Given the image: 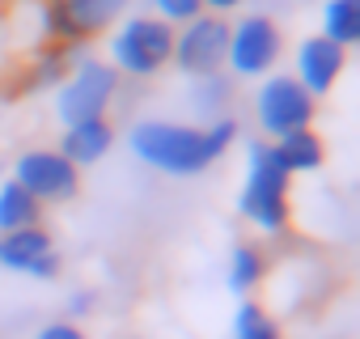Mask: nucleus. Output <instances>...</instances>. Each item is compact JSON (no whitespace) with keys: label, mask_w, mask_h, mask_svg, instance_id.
<instances>
[{"label":"nucleus","mask_w":360,"mask_h":339,"mask_svg":"<svg viewBox=\"0 0 360 339\" xmlns=\"http://www.w3.org/2000/svg\"><path fill=\"white\" fill-rule=\"evenodd\" d=\"M242 123L233 115H221L204 127H191V123H174V119H140L131 123L127 132V148L161 170V174H174V179H195L204 170H212L238 140Z\"/></svg>","instance_id":"f257e3e1"},{"label":"nucleus","mask_w":360,"mask_h":339,"mask_svg":"<svg viewBox=\"0 0 360 339\" xmlns=\"http://www.w3.org/2000/svg\"><path fill=\"white\" fill-rule=\"evenodd\" d=\"M288 187H292V174H288V165L280 161L276 144L255 136L246 144V183L238 191V212L259 234H271L276 238V234L288 229V217H292Z\"/></svg>","instance_id":"f03ea898"},{"label":"nucleus","mask_w":360,"mask_h":339,"mask_svg":"<svg viewBox=\"0 0 360 339\" xmlns=\"http://www.w3.org/2000/svg\"><path fill=\"white\" fill-rule=\"evenodd\" d=\"M174 56V26L153 13H131L110 34V68L123 77H157Z\"/></svg>","instance_id":"7ed1b4c3"},{"label":"nucleus","mask_w":360,"mask_h":339,"mask_svg":"<svg viewBox=\"0 0 360 339\" xmlns=\"http://www.w3.org/2000/svg\"><path fill=\"white\" fill-rule=\"evenodd\" d=\"M115 94H119V72L106 60L81 56L72 64V72L64 77V85L56 89V119L64 127L89 123V119H106Z\"/></svg>","instance_id":"20e7f679"},{"label":"nucleus","mask_w":360,"mask_h":339,"mask_svg":"<svg viewBox=\"0 0 360 339\" xmlns=\"http://www.w3.org/2000/svg\"><path fill=\"white\" fill-rule=\"evenodd\" d=\"M127 9L131 0H43V39L56 47H81L123 22Z\"/></svg>","instance_id":"39448f33"},{"label":"nucleus","mask_w":360,"mask_h":339,"mask_svg":"<svg viewBox=\"0 0 360 339\" xmlns=\"http://www.w3.org/2000/svg\"><path fill=\"white\" fill-rule=\"evenodd\" d=\"M314 115H318V102L301 89V81L292 72H271L255 94V119H259L267 140L314 127Z\"/></svg>","instance_id":"423d86ee"},{"label":"nucleus","mask_w":360,"mask_h":339,"mask_svg":"<svg viewBox=\"0 0 360 339\" xmlns=\"http://www.w3.org/2000/svg\"><path fill=\"white\" fill-rule=\"evenodd\" d=\"M225 51H229V18L200 13L195 22L174 30V56H169V64L195 81V77L225 72Z\"/></svg>","instance_id":"0eeeda50"},{"label":"nucleus","mask_w":360,"mask_h":339,"mask_svg":"<svg viewBox=\"0 0 360 339\" xmlns=\"http://www.w3.org/2000/svg\"><path fill=\"white\" fill-rule=\"evenodd\" d=\"M280 56H284V34L267 13H250L242 22H229L225 64L233 77H267Z\"/></svg>","instance_id":"6e6552de"},{"label":"nucleus","mask_w":360,"mask_h":339,"mask_svg":"<svg viewBox=\"0 0 360 339\" xmlns=\"http://www.w3.org/2000/svg\"><path fill=\"white\" fill-rule=\"evenodd\" d=\"M13 183L39 204H68L81 191V170L60 157V148H26L13 161Z\"/></svg>","instance_id":"1a4fd4ad"},{"label":"nucleus","mask_w":360,"mask_h":339,"mask_svg":"<svg viewBox=\"0 0 360 339\" xmlns=\"http://www.w3.org/2000/svg\"><path fill=\"white\" fill-rule=\"evenodd\" d=\"M0 267L30 276V280H56L64 263H60V250H56L51 234L43 225H30V229L0 234Z\"/></svg>","instance_id":"9d476101"},{"label":"nucleus","mask_w":360,"mask_h":339,"mask_svg":"<svg viewBox=\"0 0 360 339\" xmlns=\"http://www.w3.org/2000/svg\"><path fill=\"white\" fill-rule=\"evenodd\" d=\"M343 68H347V51L339 47V43H330V39H322V34H309V39H301V47H297V81H301V89L318 102V98H326L335 85H339V77H343Z\"/></svg>","instance_id":"9b49d317"},{"label":"nucleus","mask_w":360,"mask_h":339,"mask_svg":"<svg viewBox=\"0 0 360 339\" xmlns=\"http://www.w3.org/2000/svg\"><path fill=\"white\" fill-rule=\"evenodd\" d=\"M110 144H115L110 119H89V123L64 127V136H60V157H68L77 170H85V165H98V161L110 153Z\"/></svg>","instance_id":"f8f14e48"},{"label":"nucleus","mask_w":360,"mask_h":339,"mask_svg":"<svg viewBox=\"0 0 360 339\" xmlns=\"http://www.w3.org/2000/svg\"><path fill=\"white\" fill-rule=\"evenodd\" d=\"M271 144H276L280 161L288 165V174H314V170H322V161H326V144H322V136L314 127L288 132V136H280Z\"/></svg>","instance_id":"ddd939ff"},{"label":"nucleus","mask_w":360,"mask_h":339,"mask_svg":"<svg viewBox=\"0 0 360 339\" xmlns=\"http://www.w3.org/2000/svg\"><path fill=\"white\" fill-rule=\"evenodd\" d=\"M263 276H267V255H263L255 242H238V246L229 250V267H225V284H229V293L250 297V293L263 284Z\"/></svg>","instance_id":"4468645a"},{"label":"nucleus","mask_w":360,"mask_h":339,"mask_svg":"<svg viewBox=\"0 0 360 339\" xmlns=\"http://www.w3.org/2000/svg\"><path fill=\"white\" fill-rule=\"evenodd\" d=\"M30 225H43V204L30 191H22L13 179L0 183V234L30 229Z\"/></svg>","instance_id":"2eb2a0df"},{"label":"nucleus","mask_w":360,"mask_h":339,"mask_svg":"<svg viewBox=\"0 0 360 339\" xmlns=\"http://www.w3.org/2000/svg\"><path fill=\"white\" fill-rule=\"evenodd\" d=\"M77 60H81V56H77V47H47L43 56H34V64H30V72H26V94L60 89Z\"/></svg>","instance_id":"dca6fc26"},{"label":"nucleus","mask_w":360,"mask_h":339,"mask_svg":"<svg viewBox=\"0 0 360 339\" xmlns=\"http://www.w3.org/2000/svg\"><path fill=\"white\" fill-rule=\"evenodd\" d=\"M322 39L339 43L343 51L360 43V0H326L322 5Z\"/></svg>","instance_id":"f3484780"},{"label":"nucleus","mask_w":360,"mask_h":339,"mask_svg":"<svg viewBox=\"0 0 360 339\" xmlns=\"http://www.w3.org/2000/svg\"><path fill=\"white\" fill-rule=\"evenodd\" d=\"M233 339H284L280 322L267 314V305L242 297L238 309H233Z\"/></svg>","instance_id":"a211bd4d"},{"label":"nucleus","mask_w":360,"mask_h":339,"mask_svg":"<svg viewBox=\"0 0 360 339\" xmlns=\"http://www.w3.org/2000/svg\"><path fill=\"white\" fill-rule=\"evenodd\" d=\"M229 98H233V81H229L225 72L195 77L191 102H195V115H204L208 123H212V119H221V115H229V110H225V106H229Z\"/></svg>","instance_id":"6ab92c4d"},{"label":"nucleus","mask_w":360,"mask_h":339,"mask_svg":"<svg viewBox=\"0 0 360 339\" xmlns=\"http://www.w3.org/2000/svg\"><path fill=\"white\" fill-rule=\"evenodd\" d=\"M153 18H161V22H169V26H187V22H195L204 9H200V0H153Z\"/></svg>","instance_id":"aec40b11"},{"label":"nucleus","mask_w":360,"mask_h":339,"mask_svg":"<svg viewBox=\"0 0 360 339\" xmlns=\"http://www.w3.org/2000/svg\"><path fill=\"white\" fill-rule=\"evenodd\" d=\"M34 339H89V335H85L77 322H68V318H56V322H43Z\"/></svg>","instance_id":"412c9836"},{"label":"nucleus","mask_w":360,"mask_h":339,"mask_svg":"<svg viewBox=\"0 0 360 339\" xmlns=\"http://www.w3.org/2000/svg\"><path fill=\"white\" fill-rule=\"evenodd\" d=\"M94 305H98V293L94 288H72V297H68V322L94 314Z\"/></svg>","instance_id":"4be33fe9"},{"label":"nucleus","mask_w":360,"mask_h":339,"mask_svg":"<svg viewBox=\"0 0 360 339\" xmlns=\"http://www.w3.org/2000/svg\"><path fill=\"white\" fill-rule=\"evenodd\" d=\"M238 5H242V0H200V9H204V13H217V18L233 13Z\"/></svg>","instance_id":"5701e85b"}]
</instances>
